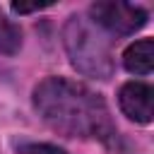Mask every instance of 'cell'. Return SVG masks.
<instances>
[{"label":"cell","instance_id":"5b68a950","mask_svg":"<svg viewBox=\"0 0 154 154\" xmlns=\"http://www.w3.org/2000/svg\"><path fill=\"white\" fill-rule=\"evenodd\" d=\"M123 65L130 75H149L154 70V41L140 38L130 43L123 53Z\"/></svg>","mask_w":154,"mask_h":154},{"label":"cell","instance_id":"7a4b0ae2","mask_svg":"<svg viewBox=\"0 0 154 154\" xmlns=\"http://www.w3.org/2000/svg\"><path fill=\"white\" fill-rule=\"evenodd\" d=\"M65 48L70 55V63L89 77L106 79L113 72V60H111V46L103 31L84 17H70L65 24Z\"/></svg>","mask_w":154,"mask_h":154},{"label":"cell","instance_id":"3957f363","mask_svg":"<svg viewBox=\"0 0 154 154\" xmlns=\"http://www.w3.org/2000/svg\"><path fill=\"white\" fill-rule=\"evenodd\" d=\"M89 17L99 29L120 36H130L147 24V12L140 5H130L123 0H99L89 7Z\"/></svg>","mask_w":154,"mask_h":154},{"label":"cell","instance_id":"277c9868","mask_svg":"<svg viewBox=\"0 0 154 154\" xmlns=\"http://www.w3.org/2000/svg\"><path fill=\"white\" fill-rule=\"evenodd\" d=\"M118 103H120V111L135 123L147 125L154 118V89L144 82L123 84L118 94Z\"/></svg>","mask_w":154,"mask_h":154},{"label":"cell","instance_id":"8992f818","mask_svg":"<svg viewBox=\"0 0 154 154\" xmlns=\"http://www.w3.org/2000/svg\"><path fill=\"white\" fill-rule=\"evenodd\" d=\"M22 48V31L14 22H10L2 12H0V51L2 53H17Z\"/></svg>","mask_w":154,"mask_h":154},{"label":"cell","instance_id":"52a82bcc","mask_svg":"<svg viewBox=\"0 0 154 154\" xmlns=\"http://www.w3.org/2000/svg\"><path fill=\"white\" fill-rule=\"evenodd\" d=\"M17 152L19 154H67L63 147H55L48 142H26V144H19Z\"/></svg>","mask_w":154,"mask_h":154},{"label":"cell","instance_id":"6da1fadb","mask_svg":"<svg viewBox=\"0 0 154 154\" xmlns=\"http://www.w3.org/2000/svg\"><path fill=\"white\" fill-rule=\"evenodd\" d=\"M34 108L51 128L72 137L113 140L118 135L103 96L65 77H46L38 82L34 89Z\"/></svg>","mask_w":154,"mask_h":154},{"label":"cell","instance_id":"ba28073f","mask_svg":"<svg viewBox=\"0 0 154 154\" xmlns=\"http://www.w3.org/2000/svg\"><path fill=\"white\" fill-rule=\"evenodd\" d=\"M51 2H34V5H24V2H12V12L17 14H26V12H36V10H43L48 7Z\"/></svg>","mask_w":154,"mask_h":154}]
</instances>
